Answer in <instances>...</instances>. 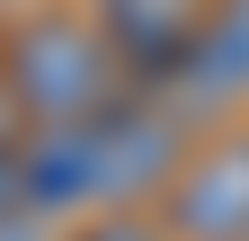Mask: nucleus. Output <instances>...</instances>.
I'll list each match as a JSON object with an SVG mask.
<instances>
[{
  "instance_id": "nucleus-10",
  "label": "nucleus",
  "mask_w": 249,
  "mask_h": 241,
  "mask_svg": "<svg viewBox=\"0 0 249 241\" xmlns=\"http://www.w3.org/2000/svg\"><path fill=\"white\" fill-rule=\"evenodd\" d=\"M18 125H27V107H18V99H9V80H0V152H9V143H27V134H18Z\"/></svg>"
},
{
  "instance_id": "nucleus-8",
  "label": "nucleus",
  "mask_w": 249,
  "mask_h": 241,
  "mask_svg": "<svg viewBox=\"0 0 249 241\" xmlns=\"http://www.w3.org/2000/svg\"><path fill=\"white\" fill-rule=\"evenodd\" d=\"M80 241H151V223H142V215H124V205H116V215H98V223H89Z\"/></svg>"
},
{
  "instance_id": "nucleus-9",
  "label": "nucleus",
  "mask_w": 249,
  "mask_h": 241,
  "mask_svg": "<svg viewBox=\"0 0 249 241\" xmlns=\"http://www.w3.org/2000/svg\"><path fill=\"white\" fill-rule=\"evenodd\" d=\"M0 241H45V215H36V205H18V215H0Z\"/></svg>"
},
{
  "instance_id": "nucleus-3",
  "label": "nucleus",
  "mask_w": 249,
  "mask_h": 241,
  "mask_svg": "<svg viewBox=\"0 0 249 241\" xmlns=\"http://www.w3.org/2000/svg\"><path fill=\"white\" fill-rule=\"evenodd\" d=\"M205 0H98V27H107V45L124 54V72H134L142 89L151 80H178V63L196 54V36H205Z\"/></svg>"
},
{
  "instance_id": "nucleus-2",
  "label": "nucleus",
  "mask_w": 249,
  "mask_h": 241,
  "mask_svg": "<svg viewBox=\"0 0 249 241\" xmlns=\"http://www.w3.org/2000/svg\"><path fill=\"white\" fill-rule=\"evenodd\" d=\"M187 116L169 89L151 99V89H134L124 107L98 116V152H107V205H134L142 188H160V179H178V152H187Z\"/></svg>"
},
{
  "instance_id": "nucleus-6",
  "label": "nucleus",
  "mask_w": 249,
  "mask_h": 241,
  "mask_svg": "<svg viewBox=\"0 0 249 241\" xmlns=\"http://www.w3.org/2000/svg\"><path fill=\"white\" fill-rule=\"evenodd\" d=\"M169 99H178L187 116H213V107L249 99V0H223V9L205 18V36H196V54L178 63Z\"/></svg>"
},
{
  "instance_id": "nucleus-5",
  "label": "nucleus",
  "mask_w": 249,
  "mask_h": 241,
  "mask_svg": "<svg viewBox=\"0 0 249 241\" xmlns=\"http://www.w3.org/2000/svg\"><path fill=\"white\" fill-rule=\"evenodd\" d=\"M27 188H36V215L107 205V152H98V125H36V134H27Z\"/></svg>"
},
{
  "instance_id": "nucleus-1",
  "label": "nucleus",
  "mask_w": 249,
  "mask_h": 241,
  "mask_svg": "<svg viewBox=\"0 0 249 241\" xmlns=\"http://www.w3.org/2000/svg\"><path fill=\"white\" fill-rule=\"evenodd\" d=\"M0 80H9V99L27 107V125H98L107 107L134 99V72H124V54L107 45V27H80V18L18 27Z\"/></svg>"
},
{
  "instance_id": "nucleus-7",
  "label": "nucleus",
  "mask_w": 249,
  "mask_h": 241,
  "mask_svg": "<svg viewBox=\"0 0 249 241\" xmlns=\"http://www.w3.org/2000/svg\"><path fill=\"white\" fill-rule=\"evenodd\" d=\"M18 205H36V188H27V143L0 152V215H18Z\"/></svg>"
},
{
  "instance_id": "nucleus-4",
  "label": "nucleus",
  "mask_w": 249,
  "mask_h": 241,
  "mask_svg": "<svg viewBox=\"0 0 249 241\" xmlns=\"http://www.w3.org/2000/svg\"><path fill=\"white\" fill-rule=\"evenodd\" d=\"M169 232H178V241H249V134L213 143L205 161L178 170Z\"/></svg>"
}]
</instances>
